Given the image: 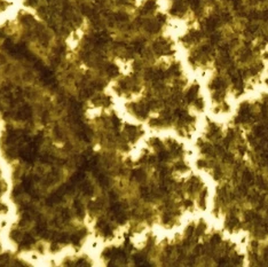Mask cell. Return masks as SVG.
Listing matches in <instances>:
<instances>
[{
	"label": "cell",
	"mask_w": 268,
	"mask_h": 267,
	"mask_svg": "<svg viewBox=\"0 0 268 267\" xmlns=\"http://www.w3.org/2000/svg\"><path fill=\"white\" fill-rule=\"evenodd\" d=\"M243 182L246 186L252 185L254 182V176H253V173L250 170H245L243 172Z\"/></svg>",
	"instance_id": "6da1fadb"
},
{
	"label": "cell",
	"mask_w": 268,
	"mask_h": 267,
	"mask_svg": "<svg viewBox=\"0 0 268 267\" xmlns=\"http://www.w3.org/2000/svg\"><path fill=\"white\" fill-rule=\"evenodd\" d=\"M253 135L257 138H264L266 135V127L264 125H257L253 129Z\"/></svg>",
	"instance_id": "7a4b0ae2"
},
{
	"label": "cell",
	"mask_w": 268,
	"mask_h": 267,
	"mask_svg": "<svg viewBox=\"0 0 268 267\" xmlns=\"http://www.w3.org/2000/svg\"><path fill=\"white\" fill-rule=\"evenodd\" d=\"M132 177L134 179H136L138 181H143L146 179V172L142 170V169H136V170L133 171Z\"/></svg>",
	"instance_id": "3957f363"
},
{
	"label": "cell",
	"mask_w": 268,
	"mask_h": 267,
	"mask_svg": "<svg viewBox=\"0 0 268 267\" xmlns=\"http://www.w3.org/2000/svg\"><path fill=\"white\" fill-rule=\"evenodd\" d=\"M194 107H195V109L196 110H198V111H202L203 109H204V107H205V103H204V100L202 99V97H198L194 102Z\"/></svg>",
	"instance_id": "277c9868"
},
{
	"label": "cell",
	"mask_w": 268,
	"mask_h": 267,
	"mask_svg": "<svg viewBox=\"0 0 268 267\" xmlns=\"http://www.w3.org/2000/svg\"><path fill=\"white\" fill-rule=\"evenodd\" d=\"M175 169L178 171H180V172H185V171L188 170V166L186 165V163L180 161V162H178L175 164Z\"/></svg>",
	"instance_id": "5b68a950"
},
{
	"label": "cell",
	"mask_w": 268,
	"mask_h": 267,
	"mask_svg": "<svg viewBox=\"0 0 268 267\" xmlns=\"http://www.w3.org/2000/svg\"><path fill=\"white\" fill-rule=\"evenodd\" d=\"M97 181H99V184L101 185V186H108V184H109V179L107 178L105 176H99V178H97Z\"/></svg>",
	"instance_id": "8992f818"
},
{
	"label": "cell",
	"mask_w": 268,
	"mask_h": 267,
	"mask_svg": "<svg viewBox=\"0 0 268 267\" xmlns=\"http://www.w3.org/2000/svg\"><path fill=\"white\" fill-rule=\"evenodd\" d=\"M213 178L217 179V180H219L220 178H222V171H221L219 168H215V169L213 170Z\"/></svg>",
	"instance_id": "52a82bcc"
},
{
	"label": "cell",
	"mask_w": 268,
	"mask_h": 267,
	"mask_svg": "<svg viewBox=\"0 0 268 267\" xmlns=\"http://www.w3.org/2000/svg\"><path fill=\"white\" fill-rule=\"evenodd\" d=\"M209 164H207V162L206 161H204V159H199L197 162V166L199 168V169H204V168H206Z\"/></svg>",
	"instance_id": "ba28073f"
},
{
	"label": "cell",
	"mask_w": 268,
	"mask_h": 267,
	"mask_svg": "<svg viewBox=\"0 0 268 267\" xmlns=\"http://www.w3.org/2000/svg\"><path fill=\"white\" fill-rule=\"evenodd\" d=\"M183 204H185V208H187V209H190L193 205H194V202L191 201V200H186L185 202H183Z\"/></svg>",
	"instance_id": "9c48e42d"
},
{
	"label": "cell",
	"mask_w": 268,
	"mask_h": 267,
	"mask_svg": "<svg viewBox=\"0 0 268 267\" xmlns=\"http://www.w3.org/2000/svg\"><path fill=\"white\" fill-rule=\"evenodd\" d=\"M264 257H265V259H268V247L265 248V251H264Z\"/></svg>",
	"instance_id": "30bf717a"
}]
</instances>
